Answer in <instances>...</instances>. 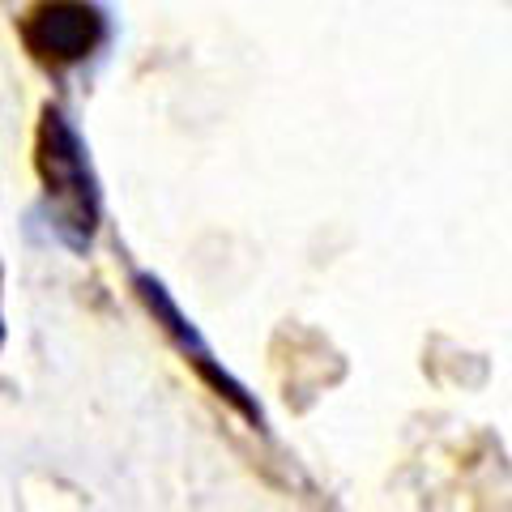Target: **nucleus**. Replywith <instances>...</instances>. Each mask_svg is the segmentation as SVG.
<instances>
[{"label": "nucleus", "mask_w": 512, "mask_h": 512, "mask_svg": "<svg viewBox=\"0 0 512 512\" xmlns=\"http://www.w3.org/2000/svg\"><path fill=\"white\" fill-rule=\"evenodd\" d=\"M35 171L43 180V214L47 227L56 231V239L69 252L86 256L99 235L103 218V192L94 180L90 150L77 124L64 116L56 103L43 107L39 133H35Z\"/></svg>", "instance_id": "1"}, {"label": "nucleus", "mask_w": 512, "mask_h": 512, "mask_svg": "<svg viewBox=\"0 0 512 512\" xmlns=\"http://www.w3.org/2000/svg\"><path fill=\"white\" fill-rule=\"evenodd\" d=\"M0 286H5V282H0ZM0 346H5V312H0Z\"/></svg>", "instance_id": "4"}, {"label": "nucleus", "mask_w": 512, "mask_h": 512, "mask_svg": "<svg viewBox=\"0 0 512 512\" xmlns=\"http://www.w3.org/2000/svg\"><path fill=\"white\" fill-rule=\"evenodd\" d=\"M18 35L30 60L64 73L86 64L107 43V18L94 0H30L18 18Z\"/></svg>", "instance_id": "2"}, {"label": "nucleus", "mask_w": 512, "mask_h": 512, "mask_svg": "<svg viewBox=\"0 0 512 512\" xmlns=\"http://www.w3.org/2000/svg\"><path fill=\"white\" fill-rule=\"evenodd\" d=\"M133 291H137V299L150 308V316L158 320V325H163L167 338H171L175 346H180V355H184L192 367H197V376H201L205 384H210V389L222 397V402L235 406L248 423L265 427V414H261V406L252 402V393H248L244 384H239V380L227 372V367H222V359H214V350L205 346V338L197 333V325H192V320L180 312V303L171 299L167 286L158 282L154 274H141V269H137V274H133Z\"/></svg>", "instance_id": "3"}]
</instances>
